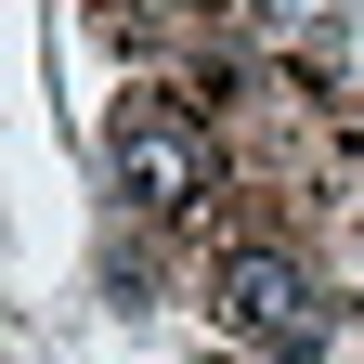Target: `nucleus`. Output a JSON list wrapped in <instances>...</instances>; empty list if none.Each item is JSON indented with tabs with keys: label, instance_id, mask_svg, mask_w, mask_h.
Returning <instances> with one entry per match:
<instances>
[{
	"label": "nucleus",
	"instance_id": "obj_1",
	"mask_svg": "<svg viewBox=\"0 0 364 364\" xmlns=\"http://www.w3.org/2000/svg\"><path fill=\"white\" fill-rule=\"evenodd\" d=\"M105 156H117V196L130 208H196L221 182V144H208V117L182 105V91H130L117 130H105Z\"/></svg>",
	"mask_w": 364,
	"mask_h": 364
},
{
	"label": "nucleus",
	"instance_id": "obj_2",
	"mask_svg": "<svg viewBox=\"0 0 364 364\" xmlns=\"http://www.w3.org/2000/svg\"><path fill=\"white\" fill-rule=\"evenodd\" d=\"M208 299H221V326H235V338H260V351H312V273L287 260V247H235V260H221L208 273Z\"/></svg>",
	"mask_w": 364,
	"mask_h": 364
}]
</instances>
